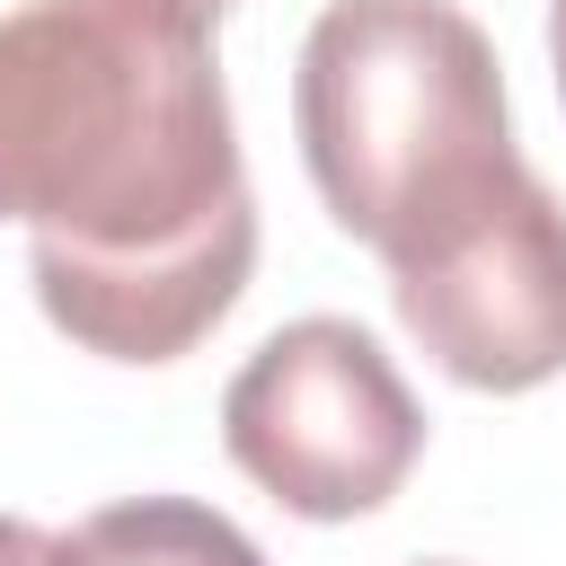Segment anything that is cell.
Listing matches in <instances>:
<instances>
[{
  "instance_id": "6da1fadb",
  "label": "cell",
  "mask_w": 566,
  "mask_h": 566,
  "mask_svg": "<svg viewBox=\"0 0 566 566\" xmlns=\"http://www.w3.org/2000/svg\"><path fill=\"white\" fill-rule=\"evenodd\" d=\"M0 221L44 318L106 363L195 354L256 265L212 18L186 0H27L0 18Z\"/></svg>"
},
{
  "instance_id": "7a4b0ae2",
  "label": "cell",
  "mask_w": 566,
  "mask_h": 566,
  "mask_svg": "<svg viewBox=\"0 0 566 566\" xmlns=\"http://www.w3.org/2000/svg\"><path fill=\"white\" fill-rule=\"evenodd\" d=\"M292 124L327 221L380 265L522 168L495 44L451 0H327L301 35Z\"/></svg>"
},
{
  "instance_id": "3957f363",
  "label": "cell",
  "mask_w": 566,
  "mask_h": 566,
  "mask_svg": "<svg viewBox=\"0 0 566 566\" xmlns=\"http://www.w3.org/2000/svg\"><path fill=\"white\" fill-rule=\"evenodd\" d=\"M230 460L301 522L380 513L407 469L424 460V407L354 318H292L274 327L221 389Z\"/></svg>"
},
{
  "instance_id": "277c9868",
  "label": "cell",
  "mask_w": 566,
  "mask_h": 566,
  "mask_svg": "<svg viewBox=\"0 0 566 566\" xmlns=\"http://www.w3.org/2000/svg\"><path fill=\"white\" fill-rule=\"evenodd\" d=\"M389 301L407 336L460 389H539L566 371V203L522 159L460 221L389 256Z\"/></svg>"
},
{
  "instance_id": "5b68a950",
  "label": "cell",
  "mask_w": 566,
  "mask_h": 566,
  "mask_svg": "<svg viewBox=\"0 0 566 566\" xmlns=\"http://www.w3.org/2000/svg\"><path fill=\"white\" fill-rule=\"evenodd\" d=\"M44 566H265V548L195 495H124L44 539Z\"/></svg>"
},
{
  "instance_id": "8992f818",
  "label": "cell",
  "mask_w": 566,
  "mask_h": 566,
  "mask_svg": "<svg viewBox=\"0 0 566 566\" xmlns=\"http://www.w3.org/2000/svg\"><path fill=\"white\" fill-rule=\"evenodd\" d=\"M0 566H44V531L18 522V513H0Z\"/></svg>"
},
{
  "instance_id": "52a82bcc",
  "label": "cell",
  "mask_w": 566,
  "mask_h": 566,
  "mask_svg": "<svg viewBox=\"0 0 566 566\" xmlns=\"http://www.w3.org/2000/svg\"><path fill=\"white\" fill-rule=\"evenodd\" d=\"M548 62H557V97H566V0H548Z\"/></svg>"
},
{
  "instance_id": "ba28073f",
  "label": "cell",
  "mask_w": 566,
  "mask_h": 566,
  "mask_svg": "<svg viewBox=\"0 0 566 566\" xmlns=\"http://www.w3.org/2000/svg\"><path fill=\"white\" fill-rule=\"evenodd\" d=\"M186 9H203V18H212V27H221V9H230V0H186Z\"/></svg>"
},
{
  "instance_id": "9c48e42d",
  "label": "cell",
  "mask_w": 566,
  "mask_h": 566,
  "mask_svg": "<svg viewBox=\"0 0 566 566\" xmlns=\"http://www.w3.org/2000/svg\"><path fill=\"white\" fill-rule=\"evenodd\" d=\"M424 566H451V557H424Z\"/></svg>"
}]
</instances>
